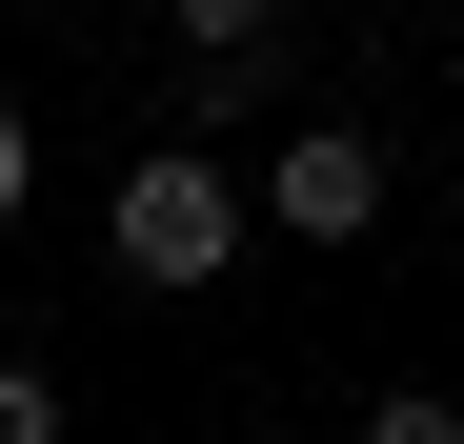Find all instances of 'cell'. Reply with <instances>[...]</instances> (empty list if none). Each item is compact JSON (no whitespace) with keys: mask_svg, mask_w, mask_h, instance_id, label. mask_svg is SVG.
<instances>
[{"mask_svg":"<svg viewBox=\"0 0 464 444\" xmlns=\"http://www.w3.org/2000/svg\"><path fill=\"white\" fill-rule=\"evenodd\" d=\"M21 202H41V121L0 101V222H21Z\"/></svg>","mask_w":464,"mask_h":444,"instance_id":"cell-5","label":"cell"},{"mask_svg":"<svg viewBox=\"0 0 464 444\" xmlns=\"http://www.w3.org/2000/svg\"><path fill=\"white\" fill-rule=\"evenodd\" d=\"M263 444H324V424H263Z\"/></svg>","mask_w":464,"mask_h":444,"instance_id":"cell-6","label":"cell"},{"mask_svg":"<svg viewBox=\"0 0 464 444\" xmlns=\"http://www.w3.org/2000/svg\"><path fill=\"white\" fill-rule=\"evenodd\" d=\"M102 243H121V283H222V263H243V162H202V141H162V162H121Z\"/></svg>","mask_w":464,"mask_h":444,"instance_id":"cell-1","label":"cell"},{"mask_svg":"<svg viewBox=\"0 0 464 444\" xmlns=\"http://www.w3.org/2000/svg\"><path fill=\"white\" fill-rule=\"evenodd\" d=\"M243 222H283V243H363V222H383V141H363V121H283L263 182H243Z\"/></svg>","mask_w":464,"mask_h":444,"instance_id":"cell-2","label":"cell"},{"mask_svg":"<svg viewBox=\"0 0 464 444\" xmlns=\"http://www.w3.org/2000/svg\"><path fill=\"white\" fill-rule=\"evenodd\" d=\"M343 444H464V404H444V384H383V404H363Z\"/></svg>","mask_w":464,"mask_h":444,"instance_id":"cell-3","label":"cell"},{"mask_svg":"<svg viewBox=\"0 0 464 444\" xmlns=\"http://www.w3.org/2000/svg\"><path fill=\"white\" fill-rule=\"evenodd\" d=\"M0 444H61V384H41V363H0Z\"/></svg>","mask_w":464,"mask_h":444,"instance_id":"cell-4","label":"cell"}]
</instances>
